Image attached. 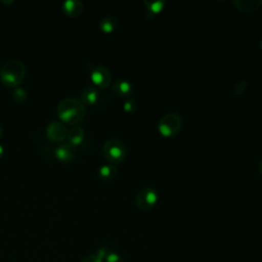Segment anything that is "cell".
Segmentation results:
<instances>
[{
  "label": "cell",
  "instance_id": "obj_1",
  "mask_svg": "<svg viewBox=\"0 0 262 262\" xmlns=\"http://www.w3.org/2000/svg\"><path fill=\"white\" fill-rule=\"evenodd\" d=\"M56 113L60 122L76 126L84 120L86 108L81 99L76 97H67L58 102Z\"/></svg>",
  "mask_w": 262,
  "mask_h": 262
},
{
  "label": "cell",
  "instance_id": "obj_2",
  "mask_svg": "<svg viewBox=\"0 0 262 262\" xmlns=\"http://www.w3.org/2000/svg\"><path fill=\"white\" fill-rule=\"evenodd\" d=\"M26 66L18 59H10L0 69V81L8 88L18 87L26 77Z\"/></svg>",
  "mask_w": 262,
  "mask_h": 262
},
{
  "label": "cell",
  "instance_id": "obj_3",
  "mask_svg": "<svg viewBox=\"0 0 262 262\" xmlns=\"http://www.w3.org/2000/svg\"><path fill=\"white\" fill-rule=\"evenodd\" d=\"M102 155L110 164H120L125 160L127 149L120 139L110 138L102 145Z\"/></svg>",
  "mask_w": 262,
  "mask_h": 262
},
{
  "label": "cell",
  "instance_id": "obj_4",
  "mask_svg": "<svg viewBox=\"0 0 262 262\" xmlns=\"http://www.w3.org/2000/svg\"><path fill=\"white\" fill-rule=\"evenodd\" d=\"M182 126V120L176 113L164 115L158 122V131L164 137H172L179 133Z\"/></svg>",
  "mask_w": 262,
  "mask_h": 262
},
{
  "label": "cell",
  "instance_id": "obj_5",
  "mask_svg": "<svg viewBox=\"0 0 262 262\" xmlns=\"http://www.w3.org/2000/svg\"><path fill=\"white\" fill-rule=\"evenodd\" d=\"M158 203V192L154 187H144L135 196L136 207L142 211L150 210Z\"/></svg>",
  "mask_w": 262,
  "mask_h": 262
},
{
  "label": "cell",
  "instance_id": "obj_6",
  "mask_svg": "<svg viewBox=\"0 0 262 262\" xmlns=\"http://www.w3.org/2000/svg\"><path fill=\"white\" fill-rule=\"evenodd\" d=\"M90 79L96 88L105 89L111 85L112 75L104 66H96L90 73Z\"/></svg>",
  "mask_w": 262,
  "mask_h": 262
},
{
  "label": "cell",
  "instance_id": "obj_7",
  "mask_svg": "<svg viewBox=\"0 0 262 262\" xmlns=\"http://www.w3.org/2000/svg\"><path fill=\"white\" fill-rule=\"evenodd\" d=\"M69 129L66 124L59 121H53L47 125L46 135L47 137L54 142H61L67 139Z\"/></svg>",
  "mask_w": 262,
  "mask_h": 262
},
{
  "label": "cell",
  "instance_id": "obj_8",
  "mask_svg": "<svg viewBox=\"0 0 262 262\" xmlns=\"http://www.w3.org/2000/svg\"><path fill=\"white\" fill-rule=\"evenodd\" d=\"M75 156H76L75 147L69 144L68 142L58 145L54 150V157L59 162H62V163L71 162L72 160H74Z\"/></svg>",
  "mask_w": 262,
  "mask_h": 262
},
{
  "label": "cell",
  "instance_id": "obj_9",
  "mask_svg": "<svg viewBox=\"0 0 262 262\" xmlns=\"http://www.w3.org/2000/svg\"><path fill=\"white\" fill-rule=\"evenodd\" d=\"M62 11L69 17H78L84 11V4L79 0H67L62 2Z\"/></svg>",
  "mask_w": 262,
  "mask_h": 262
},
{
  "label": "cell",
  "instance_id": "obj_10",
  "mask_svg": "<svg viewBox=\"0 0 262 262\" xmlns=\"http://www.w3.org/2000/svg\"><path fill=\"white\" fill-rule=\"evenodd\" d=\"M112 90L117 96L127 98L132 93L133 86L131 85V83L129 81L124 80V79H120V80H117L113 83Z\"/></svg>",
  "mask_w": 262,
  "mask_h": 262
},
{
  "label": "cell",
  "instance_id": "obj_11",
  "mask_svg": "<svg viewBox=\"0 0 262 262\" xmlns=\"http://www.w3.org/2000/svg\"><path fill=\"white\" fill-rule=\"evenodd\" d=\"M99 99V92L94 86H87L81 93V101L84 105H95Z\"/></svg>",
  "mask_w": 262,
  "mask_h": 262
},
{
  "label": "cell",
  "instance_id": "obj_12",
  "mask_svg": "<svg viewBox=\"0 0 262 262\" xmlns=\"http://www.w3.org/2000/svg\"><path fill=\"white\" fill-rule=\"evenodd\" d=\"M232 4L243 12H254L262 6V0H234Z\"/></svg>",
  "mask_w": 262,
  "mask_h": 262
},
{
  "label": "cell",
  "instance_id": "obj_13",
  "mask_svg": "<svg viewBox=\"0 0 262 262\" xmlns=\"http://www.w3.org/2000/svg\"><path fill=\"white\" fill-rule=\"evenodd\" d=\"M85 139V133L84 130L78 126H74L73 128L69 129L68 135H67V142L71 144L72 146L76 147L80 145Z\"/></svg>",
  "mask_w": 262,
  "mask_h": 262
},
{
  "label": "cell",
  "instance_id": "obj_14",
  "mask_svg": "<svg viewBox=\"0 0 262 262\" xmlns=\"http://www.w3.org/2000/svg\"><path fill=\"white\" fill-rule=\"evenodd\" d=\"M117 174L118 169L114 164H105L98 169V176L104 181L113 180L117 176Z\"/></svg>",
  "mask_w": 262,
  "mask_h": 262
},
{
  "label": "cell",
  "instance_id": "obj_15",
  "mask_svg": "<svg viewBox=\"0 0 262 262\" xmlns=\"http://www.w3.org/2000/svg\"><path fill=\"white\" fill-rule=\"evenodd\" d=\"M117 26H118V19L113 15L104 16L99 23V29L104 34L113 33L116 30Z\"/></svg>",
  "mask_w": 262,
  "mask_h": 262
},
{
  "label": "cell",
  "instance_id": "obj_16",
  "mask_svg": "<svg viewBox=\"0 0 262 262\" xmlns=\"http://www.w3.org/2000/svg\"><path fill=\"white\" fill-rule=\"evenodd\" d=\"M107 252L106 248H99L95 253L89 254L82 259L81 262H104V257Z\"/></svg>",
  "mask_w": 262,
  "mask_h": 262
},
{
  "label": "cell",
  "instance_id": "obj_17",
  "mask_svg": "<svg viewBox=\"0 0 262 262\" xmlns=\"http://www.w3.org/2000/svg\"><path fill=\"white\" fill-rule=\"evenodd\" d=\"M164 2L163 1H144V5L148 9L149 12L156 14L163 10L164 8Z\"/></svg>",
  "mask_w": 262,
  "mask_h": 262
},
{
  "label": "cell",
  "instance_id": "obj_18",
  "mask_svg": "<svg viewBox=\"0 0 262 262\" xmlns=\"http://www.w3.org/2000/svg\"><path fill=\"white\" fill-rule=\"evenodd\" d=\"M12 97L14 98V100L16 102H24L28 97V93H27L26 89L16 87L12 92Z\"/></svg>",
  "mask_w": 262,
  "mask_h": 262
},
{
  "label": "cell",
  "instance_id": "obj_19",
  "mask_svg": "<svg viewBox=\"0 0 262 262\" xmlns=\"http://www.w3.org/2000/svg\"><path fill=\"white\" fill-rule=\"evenodd\" d=\"M104 262H125V261H124L123 257L120 254H118L117 252L107 250L105 257H104Z\"/></svg>",
  "mask_w": 262,
  "mask_h": 262
},
{
  "label": "cell",
  "instance_id": "obj_20",
  "mask_svg": "<svg viewBox=\"0 0 262 262\" xmlns=\"http://www.w3.org/2000/svg\"><path fill=\"white\" fill-rule=\"evenodd\" d=\"M123 108L127 113L134 112L136 110V101L131 98H126V100L123 103Z\"/></svg>",
  "mask_w": 262,
  "mask_h": 262
},
{
  "label": "cell",
  "instance_id": "obj_21",
  "mask_svg": "<svg viewBox=\"0 0 262 262\" xmlns=\"http://www.w3.org/2000/svg\"><path fill=\"white\" fill-rule=\"evenodd\" d=\"M246 88H247V82L243 80V81H239V82H237V83L235 84L233 92H234V94H235L236 96H238V95H241V94L246 90Z\"/></svg>",
  "mask_w": 262,
  "mask_h": 262
},
{
  "label": "cell",
  "instance_id": "obj_22",
  "mask_svg": "<svg viewBox=\"0 0 262 262\" xmlns=\"http://www.w3.org/2000/svg\"><path fill=\"white\" fill-rule=\"evenodd\" d=\"M4 152H5L4 147H3V145H2V144H0V159L4 156Z\"/></svg>",
  "mask_w": 262,
  "mask_h": 262
},
{
  "label": "cell",
  "instance_id": "obj_23",
  "mask_svg": "<svg viewBox=\"0 0 262 262\" xmlns=\"http://www.w3.org/2000/svg\"><path fill=\"white\" fill-rule=\"evenodd\" d=\"M258 169H259L260 174L262 175V160H261V162H260V164H259V166H258Z\"/></svg>",
  "mask_w": 262,
  "mask_h": 262
},
{
  "label": "cell",
  "instance_id": "obj_24",
  "mask_svg": "<svg viewBox=\"0 0 262 262\" xmlns=\"http://www.w3.org/2000/svg\"><path fill=\"white\" fill-rule=\"evenodd\" d=\"M2 134H3V128H2V125L0 124V139L2 137Z\"/></svg>",
  "mask_w": 262,
  "mask_h": 262
},
{
  "label": "cell",
  "instance_id": "obj_25",
  "mask_svg": "<svg viewBox=\"0 0 262 262\" xmlns=\"http://www.w3.org/2000/svg\"><path fill=\"white\" fill-rule=\"evenodd\" d=\"M261 48H262V40H261Z\"/></svg>",
  "mask_w": 262,
  "mask_h": 262
}]
</instances>
